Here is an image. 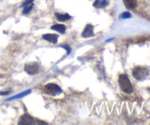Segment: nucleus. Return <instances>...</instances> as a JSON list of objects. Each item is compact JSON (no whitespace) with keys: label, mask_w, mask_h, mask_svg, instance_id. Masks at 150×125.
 I'll return each instance as SVG.
<instances>
[{"label":"nucleus","mask_w":150,"mask_h":125,"mask_svg":"<svg viewBox=\"0 0 150 125\" xmlns=\"http://www.w3.org/2000/svg\"><path fill=\"white\" fill-rule=\"evenodd\" d=\"M133 76L138 80L142 81L147 76L149 70L142 66H137L133 70Z\"/></svg>","instance_id":"obj_2"},{"label":"nucleus","mask_w":150,"mask_h":125,"mask_svg":"<svg viewBox=\"0 0 150 125\" xmlns=\"http://www.w3.org/2000/svg\"><path fill=\"white\" fill-rule=\"evenodd\" d=\"M120 18H122V19H129V18H131V14L129 12H124V13L120 15Z\"/></svg>","instance_id":"obj_14"},{"label":"nucleus","mask_w":150,"mask_h":125,"mask_svg":"<svg viewBox=\"0 0 150 125\" xmlns=\"http://www.w3.org/2000/svg\"><path fill=\"white\" fill-rule=\"evenodd\" d=\"M94 26H92V24H86V26L83 29V32L81 33V36L84 38H90V37H92L95 35L93 32Z\"/></svg>","instance_id":"obj_5"},{"label":"nucleus","mask_w":150,"mask_h":125,"mask_svg":"<svg viewBox=\"0 0 150 125\" xmlns=\"http://www.w3.org/2000/svg\"><path fill=\"white\" fill-rule=\"evenodd\" d=\"M42 38L53 44H57L58 40V35L57 34H45L42 35Z\"/></svg>","instance_id":"obj_7"},{"label":"nucleus","mask_w":150,"mask_h":125,"mask_svg":"<svg viewBox=\"0 0 150 125\" xmlns=\"http://www.w3.org/2000/svg\"><path fill=\"white\" fill-rule=\"evenodd\" d=\"M51 29L57 31V32H60V33L63 34L66 31V26L64 24H57L53 25L51 27Z\"/></svg>","instance_id":"obj_10"},{"label":"nucleus","mask_w":150,"mask_h":125,"mask_svg":"<svg viewBox=\"0 0 150 125\" xmlns=\"http://www.w3.org/2000/svg\"><path fill=\"white\" fill-rule=\"evenodd\" d=\"M10 94V91H0V96H5Z\"/></svg>","instance_id":"obj_17"},{"label":"nucleus","mask_w":150,"mask_h":125,"mask_svg":"<svg viewBox=\"0 0 150 125\" xmlns=\"http://www.w3.org/2000/svg\"><path fill=\"white\" fill-rule=\"evenodd\" d=\"M31 90H29V91H24V92L21 93V94H18V95H16L15 96H13L12 98L10 99H7L6 101H10V100H13V99H18V98H22V97L25 96H26L27 94H29V93H30Z\"/></svg>","instance_id":"obj_12"},{"label":"nucleus","mask_w":150,"mask_h":125,"mask_svg":"<svg viewBox=\"0 0 150 125\" xmlns=\"http://www.w3.org/2000/svg\"><path fill=\"white\" fill-rule=\"evenodd\" d=\"M25 71L27 74L30 75L36 74L39 71V65L38 63H32L29 64H26L24 67Z\"/></svg>","instance_id":"obj_4"},{"label":"nucleus","mask_w":150,"mask_h":125,"mask_svg":"<svg viewBox=\"0 0 150 125\" xmlns=\"http://www.w3.org/2000/svg\"><path fill=\"white\" fill-rule=\"evenodd\" d=\"M35 120L32 117H31L29 115L24 114L20 118L18 124H23V125H30L35 124Z\"/></svg>","instance_id":"obj_6"},{"label":"nucleus","mask_w":150,"mask_h":125,"mask_svg":"<svg viewBox=\"0 0 150 125\" xmlns=\"http://www.w3.org/2000/svg\"><path fill=\"white\" fill-rule=\"evenodd\" d=\"M125 5L129 10H133L137 7V0H123Z\"/></svg>","instance_id":"obj_8"},{"label":"nucleus","mask_w":150,"mask_h":125,"mask_svg":"<svg viewBox=\"0 0 150 125\" xmlns=\"http://www.w3.org/2000/svg\"><path fill=\"white\" fill-rule=\"evenodd\" d=\"M33 6H34V4L33 3H32V4H29V5H26L25 6V7H23V14H28V13L30 12V10L32 9Z\"/></svg>","instance_id":"obj_13"},{"label":"nucleus","mask_w":150,"mask_h":125,"mask_svg":"<svg viewBox=\"0 0 150 125\" xmlns=\"http://www.w3.org/2000/svg\"><path fill=\"white\" fill-rule=\"evenodd\" d=\"M35 1V0H26V1H24V2L23 3V4L21 5V7H25V6L26 5H29V4H32V3H33V1Z\"/></svg>","instance_id":"obj_16"},{"label":"nucleus","mask_w":150,"mask_h":125,"mask_svg":"<svg viewBox=\"0 0 150 125\" xmlns=\"http://www.w3.org/2000/svg\"><path fill=\"white\" fill-rule=\"evenodd\" d=\"M60 46L62 47L63 49H64L67 50V54H69L70 52H71V48H70V46L67 45V44H65V45H61Z\"/></svg>","instance_id":"obj_15"},{"label":"nucleus","mask_w":150,"mask_h":125,"mask_svg":"<svg viewBox=\"0 0 150 125\" xmlns=\"http://www.w3.org/2000/svg\"><path fill=\"white\" fill-rule=\"evenodd\" d=\"M109 2L108 0H95L93 3V6L96 8H104L108 5Z\"/></svg>","instance_id":"obj_9"},{"label":"nucleus","mask_w":150,"mask_h":125,"mask_svg":"<svg viewBox=\"0 0 150 125\" xmlns=\"http://www.w3.org/2000/svg\"><path fill=\"white\" fill-rule=\"evenodd\" d=\"M55 16H56V18H57V21H61V22L66 21L69 20V19L71 18L70 17V15L67 14V13H66V14H60V13H56Z\"/></svg>","instance_id":"obj_11"},{"label":"nucleus","mask_w":150,"mask_h":125,"mask_svg":"<svg viewBox=\"0 0 150 125\" xmlns=\"http://www.w3.org/2000/svg\"><path fill=\"white\" fill-rule=\"evenodd\" d=\"M119 85L123 92L126 93V94H131L133 92V89L131 82H130L128 76L125 74H122L119 76Z\"/></svg>","instance_id":"obj_1"},{"label":"nucleus","mask_w":150,"mask_h":125,"mask_svg":"<svg viewBox=\"0 0 150 125\" xmlns=\"http://www.w3.org/2000/svg\"><path fill=\"white\" fill-rule=\"evenodd\" d=\"M45 88L51 93L53 96L59 95L62 93V89L59 85H56L54 83H48L45 85Z\"/></svg>","instance_id":"obj_3"}]
</instances>
